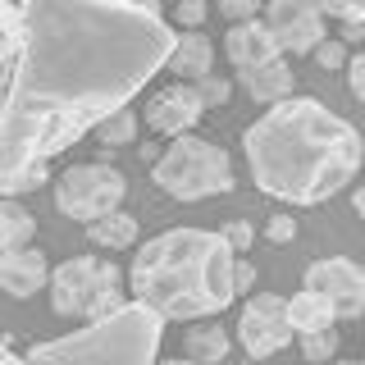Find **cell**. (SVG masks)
<instances>
[{
  "label": "cell",
  "instance_id": "44dd1931",
  "mask_svg": "<svg viewBox=\"0 0 365 365\" xmlns=\"http://www.w3.org/2000/svg\"><path fill=\"white\" fill-rule=\"evenodd\" d=\"M334 351H338V329H319V334H302V356H306V361L324 365V361H334Z\"/></svg>",
  "mask_w": 365,
  "mask_h": 365
},
{
  "label": "cell",
  "instance_id": "d6986e66",
  "mask_svg": "<svg viewBox=\"0 0 365 365\" xmlns=\"http://www.w3.org/2000/svg\"><path fill=\"white\" fill-rule=\"evenodd\" d=\"M87 237H91L96 247L123 251V247H133V242H137V215H128V210H114V215H106V220L87 224Z\"/></svg>",
  "mask_w": 365,
  "mask_h": 365
},
{
  "label": "cell",
  "instance_id": "7a4b0ae2",
  "mask_svg": "<svg viewBox=\"0 0 365 365\" xmlns=\"http://www.w3.org/2000/svg\"><path fill=\"white\" fill-rule=\"evenodd\" d=\"M247 169L265 197L319 205L356 178L365 142L342 114L315 96H288L269 106L242 133Z\"/></svg>",
  "mask_w": 365,
  "mask_h": 365
},
{
  "label": "cell",
  "instance_id": "4dcf8cb0",
  "mask_svg": "<svg viewBox=\"0 0 365 365\" xmlns=\"http://www.w3.org/2000/svg\"><path fill=\"white\" fill-rule=\"evenodd\" d=\"M14 19H19V5H14V0H0V41L9 37V28H14Z\"/></svg>",
  "mask_w": 365,
  "mask_h": 365
},
{
  "label": "cell",
  "instance_id": "277c9868",
  "mask_svg": "<svg viewBox=\"0 0 365 365\" xmlns=\"http://www.w3.org/2000/svg\"><path fill=\"white\" fill-rule=\"evenodd\" d=\"M165 342V315L146 302H123L114 315L91 319L64 338L28 347V365H155Z\"/></svg>",
  "mask_w": 365,
  "mask_h": 365
},
{
  "label": "cell",
  "instance_id": "cb8c5ba5",
  "mask_svg": "<svg viewBox=\"0 0 365 365\" xmlns=\"http://www.w3.org/2000/svg\"><path fill=\"white\" fill-rule=\"evenodd\" d=\"M220 237H224L228 247H233V256H247V251H251V242H256V228H251L247 220H228Z\"/></svg>",
  "mask_w": 365,
  "mask_h": 365
},
{
  "label": "cell",
  "instance_id": "f546056e",
  "mask_svg": "<svg viewBox=\"0 0 365 365\" xmlns=\"http://www.w3.org/2000/svg\"><path fill=\"white\" fill-rule=\"evenodd\" d=\"M251 288H256V265L237 256V260H233V297H237V292H251Z\"/></svg>",
  "mask_w": 365,
  "mask_h": 365
},
{
  "label": "cell",
  "instance_id": "5bb4252c",
  "mask_svg": "<svg viewBox=\"0 0 365 365\" xmlns=\"http://www.w3.org/2000/svg\"><path fill=\"white\" fill-rule=\"evenodd\" d=\"M237 83L251 101L260 106H279V101L297 96V73L288 60H269V64H256V68H237Z\"/></svg>",
  "mask_w": 365,
  "mask_h": 365
},
{
  "label": "cell",
  "instance_id": "9c48e42d",
  "mask_svg": "<svg viewBox=\"0 0 365 365\" xmlns=\"http://www.w3.org/2000/svg\"><path fill=\"white\" fill-rule=\"evenodd\" d=\"M306 292L324 297L329 311L338 319H356L365 315V269L347 256H319L306 265V279H302Z\"/></svg>",
  "mask_w": 365,
  "mask_h": 365
},
{
  "label": "cell",
  "instance_id": "484cf974",
  "mask_svg": "<svg viewBox=\"0 0 365 365\" xmlns=\"http://www.w3.org/2000/svg\"><path fill=\"white\" fill-rule=\"evenodd\" d=\"M260 5H265V0H220V14L233 19V23H247V19L260 14Z\"/></svg>",
  "mask_w": 365,
  "mask_h": 365
},
{
  "label": "cell",
  "instance_id": "8992f818",
  "mask_svg": "<svg viewBox=\"0 0 365 365\" xmlns=\"http://www.w3.org/2000/svg\"><path fill=\"white\" fill-rule=\"evenodd\" d=\"M51 306L68 319H106L123 306V274L114 260L101 256H68L51 269Z\"/></svg>",
  "mask_w": 365,
  "mask_h": 365
},
{
  "label": "cell",
  "instance_id": "e0dca14e",
  "mask_svg": "<svg viewBox=\"0 0 365 365\" xmlns=\"http://www.w3.org/2000/svg\"><path fill=\"white\" fill-rule=\"evenodd\" d=\"M182 356L187 361H197V365H224L228 356V334L220 324H201L197 329H187V338H182Z\"/></svg>",
  "mask_w": 365,
  "mask_h": 365
},
{
  "label": "cell",
  "instance_id": "e575fe53",
  "mask_svg": "<svg viewBox=\"0 0 365 365\" xmlns=\"http://www.w3.org/2000/svg\"><path fill=\"white\" fill-rule=\"evenodd\" d=\"M155 365H160V361H155ZM165 365H197V361H182V356H178V361H165Z\"/></svg>",
  "mask_w": 365,
  "mask_h": 365
},
{
  "label": "cell",
  "instance_id": "d590c367",
  "mask_svg": "<svg viewBox=\"0 0 365 365\" xmlns=\"http://www.w3.org/2000/svg\"><path fill=\"white\" fill-rule=\"evenodd\" d=\"M334 365H365V361H334Z\"/></svg>",
  "mask_w": 365,
  "mask_h": 365
},
{
  "label": "cell",
  "instance_id": "ffe728a7",
  "mask_svg": "<svg viewBox=\"0 0 365 365\" xmlns=\"http://www.w3.org/2000/svg\"><path fill=\"white\" fill-rule=\"evenodd\" d=\"M91 133H96L101 151H114V146H133V142H137V114H133V110H114L110 119H101Z\"/></svg>",
  "mask_w": 365,
  "mask_h": 365
},
{
  "label": "cell",
  "instance_id": "52a82bcc",
  "mask_svg": "<svg viewBox=\"0 0 365 365\" xmlns=\"http://www.w3.org/2000/svg\"><path fill=\"white\" fill-rule=\"evenodd\" d=\"M128 197V178L119 174L114 165H73L64 169L60 182H55V205L68 220H83V224H96L114 215Z\"/></svg>",
  "mask_w": 365,
  "mask_h": 365
},
{
  "label": "cell",
  "instance_id": "7402d4cb",
  "mask_svg": "<svg viewBox=\"0 0 365 365\" xmlns=\"http://www.w3.org/2000/svg\"><path fill=\"white\" fill-rule=\"evenodd\" d=\"M197 96H201L205 110H215V106H224V101L233 96V83H228L224 73H205L201 83H197Z\"/></svg>",
  "mask_w": 365,
  "mask_h": 365
},
{
  "label": "cell",
  "instance_id": "9a60e30c",
  "mask_svg": "<svg viewBox=\"0 0 365 365\" xmlns=\"http://www.w3.org/2000/svg\"><path fill=\"white\" fill-rule=\"evenodd\" d=\"M169 73H178L182 83H201L205 73H215V46L210 37H205L201 28L182 32V37L174 41V51H169Z\"/></svg>",
  "mask_w": 365,
  "mask_h": 365
},
{
  "label": "cell",
  "instance_id": "7c38bea8",
  "mask_svg": "<svg viewBox=\"0 0 365 365\" xmlns=\"http://www.w3.org/2000/svg\"><path fill=\"white\" fill-rule=\"evenodd\" d=\"M51 283V260L41 247H19V251H0V292L9 297H32Z\"/></svg>",
  "mask_w": 365,
  "mask_h": 365
},
{
  "label": "cell",
  "instance_id": "30bf717a",
  "mask_svg": "<svg viewBox=\"0 0 365 365\" xmlns=\"http://www.w3.org/2000/svg\"><path fill=\"white\" fill-rule=\"evenodd\" d=\"M269 37L279 41L283 55H311L324 41V14L315 0H265V19Z\"/></svg>",
  "mask_w": 365,
  "mask_h": 365
},
{
  "label": "cell",
  "instance_id": "83f0119b",
  "mask_svg": "<svg viewBox=\"0 0 365 365\" xmlns=\"http://www.w3.org/2000/svg\"><path fill=\"white\" fill-rule=\"evenodd\" d=\"M347 87H351V96H356L361 106H365V51L347 60Z\"/></svg>",
  "mask_w": 365,
  "mask_h": 365
},
{
  "label": "cell",
  "instance_id": "2e32d148",
  "mask_svg": "<svg viewBox=\"0 0 365 365\" xmlns=\"http://www.w3.org/2000/svg\"><path fill=\"white\" fill-rule=\"evenodd\" d=\"M334 311H329V302L324 297H315V292H297L292 302H288V324H292V334L302 338V334H319V329H334Z\"/></svg>",
  "mask_w": 365,
  "mask_h": 365
},
{
  "label": "cell",
  "instance_id": "6da1fadb",
  "mask_svg": "<svg viewBox=\"0 0 365 365\" xmlns=\"http://www.w3.org/2000/svg\"><path fill=\"white\" fill-rule=\"evenodd\" d=\"M0 41V197L37 192L51 160L169 64L178 32L123 0H14Z\"/></svg>",
  "mask_w": 365,
  "mask_h": 365
},
{
  "label": "cell",
  "instance_id": "4fadbf2b",
  "mask_svg": "<svg viewBox=\"0 0 365 365\" xmlns=\"http://www.w3.org/2000/svg\"><path fill=\"white\" fill-rule=\"evenodd\" d=\"M224 55L233 60V68H256V64H269V60H283L279 41L269 37V28L260 19H247V23H233L224 37Z\"/></svg>",
  "mask_w": 365,
  "mask_h": 365
},
{
  "label": "cell",
  "instance_id": "d4e9b609",
  "mask_svg": "<svg viewBox=\"0 0 365 365\" xmlns=\"http://www.w3.org/2000/svg\"><path fill=\"white\" fill-rule=\"evenodd\" d=\"M311 55L319 60V68H347V46H342V41H329V37H324Z\"/></svg>",
  "mask_w": 365,
  "mask_h": 365
},
{
  "label": "cell",
  "instance_id": "836d02e7",
  "mask_svg": "<svg viewBox=\"0 0 365 365\" xmlns=\"http://www.w3.org/2000/svg\"><path fill=\"white\" fill-rule=\"evenodd\" d=\"M351 205H356V215H361V220H365V182H361L356 192H351Z\"/></svg>",
  "mask_w": 365,
  "mask_h": 365
},
{
  "label": "cell",
  "instance_id": "603a6c76",
  "mask_svg": "<svg viewBox=\"0 0 365 365\" xmlns=\"http://www.w3.org/2000/svg\"><path fill=\"white\" fill-rule=\"evenodd\" d=\"M319 5V14H329V19H338V23H365V0H315Z\"/></svg>",
  "mask_w": 365,
  "mask_h": 365
},
{
  "label": "cell",
  "instance_id": "5b68a950",
  "mask_svg": "<svg viewBox=\"0 0 365 365\" xmlns=\"http://www.w3.org/2000/svg\"><path fill=\"white\" fill-rule=\"evenodd\" d=\"M151 182L174 201H205L233 192V160L224 146L205 142V137L182 133L169 142V151L151 165Z\"/></svg>",
  "mask_w": 365,
  "mask_h": 365
},
{
  "label": "cell",
  "instance_id": "f1b7e54d",
  "mask_svg": "<svg viewBox=\"0 0 365 365\" xmlns=\"http://www.w3.org/2000/svg\"><path fill=\"white\" fill-rule=\"evenodd\" d=\"M205 23V0H178V28H201Z\"/></svg>",
  "mask_w": 365,
  "mask_h": 365
},
{
  "label": "cell",
  "instance_id": "ba28073f",
  "mask_svg": "<svg viewBox=\"0 0 365 365\" xmlns=\"http://www.w3.org/2000/svg\"><path fill=\"white\" fill-rule=\"evenodd\" d=\"M237 342L251 361H269L274 351H283L292 342L288 324V302L274 292H251L242 315H237Z\"/></svg>",
  "mask_w": 365,
  "mask_h": 365
},
{
  "label": "cell",
  "instance_id": "8fae6325",
  "mask_svg": "<svg viewBox=\"0 0 365 365\" xmlns=\"http://www.w3.org/2000/svg\"><path fill=\"white\" fill-rule=\"evenodd\" d=\"M201 96H197V87L192 83H174V87H165V91H155L151 96V106H146V123H151L155 133H165V137H182V133H192L201 123Z\"/></svg>",
  "mask_w": 365,
  "mask_h": 365
},
{
  "label": "cell",
  "instance_id": "ac0fdd59",
  "mask_svg": "<svg viewBox=\"0 0 365 365\" xmlns=\"http://www.w3.org/2000/svg\"><path fill=\"white\" fill-rule=\"evenodd\" d=\"M32 228H37V220H32L28 205H19L14 197H0V251H19L32 242Z\"/></svg>",
  "mask_w": 365,
  "mask_h": 365
},
{
  "label": "cell",
  "instance_id": "4316f807",
  "mask_svg": "<svg viewBox=\"0 0 365 365\" xmlns=\"http://www.w3.org/2000/svg\"><path fill=\"white\" fill-rule=\"evenodd\" d=\"M265 237H269V242H292V237H297V220H292V215H269Z\"/></svg>",
  "mask_w": 365,
  "mask_h": 365
},
{
  "label": "cell",
  "instance_id": "1f68e13d",
  "mask_svg": "<svg viewBox=\"0 0 365 365\" xmlns=\"http://www.w3.org/2000/svg\"><path fill=\"white\" fill-rule=\"evenodd\" d=\"M0 365H28V356H19V351H14L9 334H0Z\"/></svg>",
  "mask_w": 365,
  "mask_h": 365
},
{
  "label": "cell",
  "instance_id": "3957f363",
  "mask_svg": "<svg viewBox=\"0 0 365 365\" xmlns=\"http://www.w3.org/2000/svg\"><path fill=\"white\" fill-rule=\"evenodd\" d=\"M233 247L210 228H169L133 256V302L165 319H210L233 302Z\"/></svg>",
  "mask_w": 365,
  "mask_h": 365
},
{
  "label": "cell",
  "instance_id": "d6a6232c",
  "mask_svg": "<svg viewBox=\"0 0 365 365\" xmlns=\"http://www.w3.org/2000/svg\"><path fill=\"white\" fill-rule=\"evenodd\" d=\"M128 9H142V14H160V0H123Z\"/></svg>",
  "mask_w": 365,
  "mask_h": 365
}]
</instances>
